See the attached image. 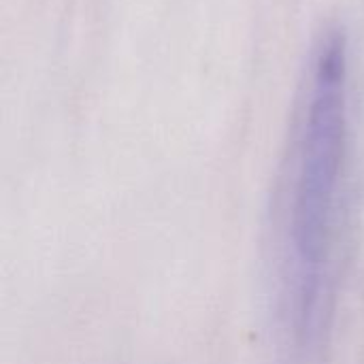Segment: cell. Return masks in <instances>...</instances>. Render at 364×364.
Instances as JSON below:
<instances>
[{
  "label": "cell",
  "instance_id": "6da1fadb",
  "mask_svg": "<svg viewBox=\"0 0 364 364\" xmlns=\"http://www.w3.org/2000/svg\"><path fill=\"white\" fill-rule=\"evenodd\" d=\"M352 160L350 49L326 30L305 68L284 168L282 282L288 328L311 356L326 328Z\"/></svg>",
  "mask_w": 364,
  "mask_h": 364
}]
</instances>
